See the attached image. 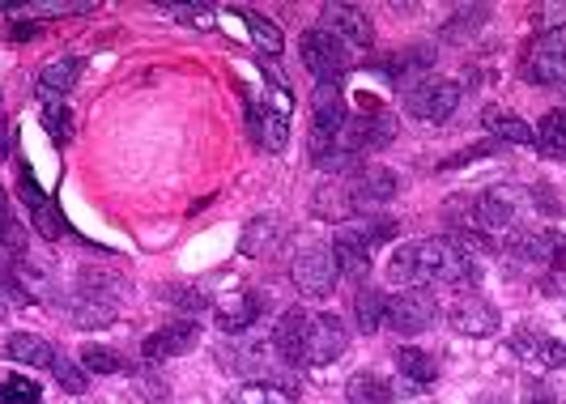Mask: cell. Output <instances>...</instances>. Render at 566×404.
Returning <instances> with one entry per match:
<instances>
[{
  "instance_id": "cell-1",
  "label": "cell",
  "mask_w": 566,
  "mask_h": 404,
  "mask_svg": "<svg viewBox=\"0 0 566 404\" xmlns=\"http://www.w3.org/2000/svg\"><path fill=\"white\" fill-rule=\"evenodd\" d=\"M260 73L269 77L273 89L248 98V132L264 153H277L285 145V132H290V89H285V77L269 60H260Z\"/></svg>"
},
{
  "instance_id": "cell-2",
  "label": "cell",
  "mask_w": 566,
  "mask_h": 404,
  "mask_svg": "<svg viewBox=\"0 0 566 404\" xmlns=\"http://www.w3.org/2000/svg\"><path fill=\"white\" fill-rule=\"evenodd\" d=\"M434 319H439V298L422 286H405L384 307V323L397 328L400 337H418L426 328H434Z\"/></svg>"
},
{
  "instance_id": "cell-3",
  "label": "cell",
  "mask_w": 566,
  "mask_h": 404,
  "mask_svg": "<svg viewBox=\"0 0 566 404\" xmlns=\"http://www.w3.org/2000/svg\"><path fill=\"white\" fill-rule=\"evenodd\" d=\"M298 52H303L307 73H315V82H345V73L354 68L349 47L340 43L337 34H328L324 26L307 30V34H303V43H298Z\"/></svg>"
},
{
  "instance_id": "cell-4",
  "label": "cell",
  "mask_w": 566,
  "mask_h": 404,
  "mask_svg": "<svg viewBox=\"0 0 566 404\" xmlns=\"http://www.w3.org/2000/svg\"><path fill=\"white\" fill-rule=\"evenodd\" d=\"M563 47H566L563 26L541 30L537 39L528 43V52H524V77H528L533 86H563V77H566Z\"/></svg>"
},
{
  "instance_id": "cell-5",
  "label": "cell",
  "mask_w": 566,
  "mask_h": 404,
  "mask_svg": "<svg viewBox=\"0 0 566 404\" xmlns=\"http://www.w3.org/2000/svg\"><path fill=\"white\" fill-rule=\"evenodd\" d=\"M345 349H349L345 319L333 316V311L307 316V332H303V366H328V362H337Z\"/></svg>"
},
{
  "instance_id": "cell-6",
  "label": "cell",
  "mask_w": 566,
  "mask_h": 404,
  "mask_svg": "<svg viewBox=\"0 0 566 404\" xmlns=\"http://www.w3.org/2000/svg\"><path fill=\"white\" fill-rule=\"evenodd\" d=\"M460 94L464 89L455 86V82H422V86L409 89L405 107H409V116L422 119V124H448L455 116V107H460Z\"/></svg>"
},
{
  "instance_id": "cell-7",
  "label": "cell",
  "mask_w": 566,
  "mask_h": 404,
  "mask_svg": "<svg viewBox=\"0 0 566 404\" xmlns=\"http://www.w3.org/2000/svg\"><path fill=\"white\" fill-rule=\"evenodd\" d=\"M337 277L340 268L333 261V247H312V252H303L294 261V286L307 298H328L337 289Z\"/></svg>"
},
{
  "instance_id": "cell-8",
  "label": "cell",
  "mask_w": 566,
  "mask_h": 404,
  "mask_svg": "<svg viewBox=\"0 0 566 404\" xmlns=\"http://www.w3.org/2000/svg\"><path fill=\"white\" fill-rule=\"evenodd\" d=\"M448 319H452V328L460 332V337H494V332H499V323H503L499 307H494L485 294H478V289L460 294Z\"/></svg>"
},
{
  "instance_id": "cell-9",
  "label": "cell",
  "mask_w": 566,
  "mask_h": 404,
  "mask_svg": "<svg viewBox=\"0 0 566 404\" xmlns=\"http://www.w3.org/2000/svg\"><path fill=\"white\" fill-rule=\"evenodd\" d=\"M319 26L337 34L345 47H370L375 43V22L358 4H324V22Z\"/></svg>"
},
{
  "instance_id": "cell-10",
  "label": "cell",
  "mask_w": 566,
  "mask_h": 404,
  "mask_svg": "<svg viewBox=\"0 0 566 404\" xmlns=\"http://www.w3.org/2000/svg\"><path fill=\"white\" fill-rule=\"evenodd\" d=\"M345 192L354 201V213L358 209H379V204H388L397 196V179H392L388 167H358L354 179L345 183Z\"/></svg>"
},
{
  "instance_id": "cell-11",
  "label": "cell",
  "mask_w": 566,
  "mask_h": 404,
  "mask_svg": "<svg viewBox=\"0 0 566 404\" xmlns=\"http://www.w3.org/2000/svg\"><path fill=\"white\" fill-rule=\"evenodd\" d=\"M200 345V328L197 323H167L158 328L154 337H145V362H170V358H184Z\"/></svg>"
},
{
  "instance_id": "cell-12",
  "label": "cell",
  "mask_w": 566,
  "mask_h": 404,
  "mask_svg": "<svg viewBox=\"0 0 566 404\" xmlns=\"http://www.w3.org/2000/svg\"><path fill=\"white\" fill-rule=\"evenodd\" d=\"M511 353L528 366V371H549V366H563V341L537 332V328H524L520 337H511Z\"/></svg>"
},
{
  "instance_id": "cell-13",
  "label": "cell",
  "mask_w": 566,
  "mask_h": 404,
  "mask_svg": "<svg viewBox=\"0 0 566 404\" xmlns=\"http://www.w3.org/2000/svg\"><path fill=\"white\" fill-rule=\"evenodd\" d=\"M434 64V47H400V52H384V56H375L367 68L375 73H384L392 86H405L409 77H418Z\"/></svg>"
},
{
  "instance_id": "cell-14",
  "label": "cell",
  "mask_w": 566,
  "mask_h": 404,
  "mask_svg": "<svg viewBox=\"0 0 566 404\" xmlns=\"http://www.w3.org/2000/svg\"><path fill=\"white\" fill-rule=\"evenodd\" d=\"M511 222H515V201L503 188H494V192L473 201V234H507Z\"/></svg>"
},
{
  "instance_id": "cell-15",
  "label": "cell",
  "mask_w": 566,
  "mask_h": 404,
  "mask_svg": "<svg viewBox=\"0 0 566 404\" xmlns=\"http://www.w3.org/2000/svg\"><path fill=\"white\" fill-rule=\"evenodd\" d=\"M370 256H375V247L367 243V231H363V226H345V231L333 238V261H337V268L349 273V277H367Z\"/></svg>"
},
{
  "instance_id": "cell-16",
  "label": "cell",
  "mask_w": 566,
  "mask_h": 404,
  "mask_svg": "<svg viewBox=\"0 0 566 404\" xmlns=\"http://www.w3.org/2000/svg\"><path fill=\"white\" fill-rule=\"evenodd\" d=\"M18 192H22V201H27L30 217H34V226H39V234H43V238H60V234H69V226H64V217L56 213L52 196H48L43 188H34L30 171L18 174Z\"/></svg>"
},
{
  "instance_id": "cell-17",
  "label": "cell",
  "mask_w": 566,
  "mask_h": 404,
  "mask_svg": "<svg viewBox=\"0 0 566 404\" xmlns=\"http://www.w3.org/2000/svg\"><path fill=\"white\" fill-rule=\"evenodd\" d=\"M303 332H307V311H303V307L285 311V316L273 323L269 345H273V353L282 358L285 366H303Z\"/></svg>"
},
{
  "instance_id": "cell-18",
  "label": "cell",
  "mask_w": 566,
  "mask_h": 404,
  "mask_svg": "<svg viewBox=\"0 0 566 404\" xmlns=\"http://www.w3.org/2000/svg\"><path fill=\"white\" fill-rule=\"evenodd\" d=\"M260 307H264L260 294H230V298H222V302L213 307V319H218V328H222L227 337H243L255 319H260Z\"/></svg>"
},
{
  "instance_id": "cell-19",
  "label": "cell",
  "mask_w": 566,
  "mask_h": 404,
  "mask_svg": "<svg viewBox=\"0 0 566 404\" xmlns=\"http://www.w3.org/2000/svg\"><path fill=\"white\" fill-rule=\"evenodd\" d=\"M82 56H56L52 64H43V73H39V94H43V103H52L60 94H69V89L82 82Z\"/></svg>"
},
{
  "instance_id": "cell-20",
  "label": "cell",
  "mask_w": 566,
  "mask_h": 404,
  "mask_svg": "<svg viewBox=\"0 0 566 404\" xmlns=\"http://www.w3.org/2000/svg\"><path fill=\"white\" fill-rule=\"evenodd\" d=\"M4 353L13 362H22V366H34V371H52V362H56V349L48 345L43 337H34V332H13L4 341Z\"/></svg>"
},
{
  "instance_id": "cell-21",
  "label": "cell",
  "mask_w": 566,
  "mask_h": 404,
  "mask_svg": "<svg viewBox=\"0 0 566 404\" xmlns=\"http://www.w3.org/2000/svg\"><path fill=\"white\" fill-rule=\"evenodd\" d=\"M397 371H400V379H405L409 387H430V383L439 379V362H434L426 349L400 345L397 349Z\"/></svg>"
},
{
  "instance_id": "cell-22",
  "label": "cell",
  "mask_w": 566,
  "mask_h": 404,
  "mask_svg": "<svg viewBox=\"0 0 566 404\" xmlns=\"http://www.w3.org/2000/svg\"><path fill=\"white\" fill-rule=\"evenodd\" d=\"M282 243V222L277 217H252L248 222V231H243V256H252V261H260V256H269L273 247Z\"/></svg>"
},
{
  "instance_id": "cell-23",
  "label": "cell",
  "mask_w": 566,
  "mask_h": 404,
  "mask_svg": "<svg viewBox=\"0 0 566 404\" xmlns=\"http://www.w3.org/2000/svg\"><path fill=\"white\" fill-rule=\"evenodd\" d=\"M485 132H490L499 145H533V128H528L520 116L499 111V107H490V111H485Z\"/></svg>"
},
{
  "instance_id": "cell-24",
  "label": "cell",
  "mask_w": 566,
  "mask_h": 404,
  "mask_svg": "<svg viewBox=\"0 0 566 404\" xmlns=\"http://www.w3.org/2000/svg\"><path fill=\"white\" fill-rule=\"evenodd\" d=\"M345 401L349 404H392V383L379 379L375 371H358L345 387Z\"/></svg>"
},
{
  "instance_id": "cell-25",
  "label": "cell",
  "mask_w": 566,
  "mask_h": 404,
  "mask_svg": "<svg viewBox=\"0 0 566 404\" xmlns=\"http://www.w3.org/2000/svg\"><path fill=\"white\" fill-rule=\"evenodd\" d=\"M230 13H234L243 26H252V39L260 43V47H264V52H269V56H282V30L273 26L269 18H260L255 9H243V4H234Z\"/></svg>"
},
{
  "instance_id": "cell-26",
  "label": "cell",
  "mask_w": 566,
  "mask_h": 404,
  "mask_svg": "<svg viewBox=\"0 0 566 404\" xmlns=\"http://www.w3.org/2000/svg\"><path fill=\"white\" fill-rule=\"evenodd\" d=\"M533 145H537L541 158H554V162H563L566 145H563V111H549V116L537 124V132H533Z\"/></svg>"
},
{
  "instance_id": "cell-27",
  "label": "cell",
  "mask_w": 566,
  "mask_h": 404,
  "mask_svg": "<svg viewBox=\"0 0 566 404\" xmlns=\"http://www.w3.org/2000/svg\"><path fill=\"white\" fill-rule=\"evenodd\" d=\"M39 119H43V128L52 132V141L64 145L73 137V107L64 103V98H52V103H43L39 107Z\"/></svg>"
},
{
  "instance_id": "cell-28",
  "label": "cell",
  "mask_w": 566,
  "mask_h": 404,
  "mask_svg": "<svg viewBox=\"0 0 566 404\" xmlns=\"http://www.w3.org/2000/svg\"><path fill=\"white\" fill-rule=\"evenodd\" d=\"M384 307H388V294H384V289H363V294H358V302H354V311H358V328H363V332H379V323H384Z\"/></svg>"
},
{
  "instance_id": "cell-29",
  "label": "cell",
  "mask_w": 566,
  "mask_h": 404,
  "mask_svg": "<svg viewBox=\"0 0 566 404\" xmlns=\"http://www.w3.org/2000/svg\"><path fill=\"white\" fill-rule=\"evenodd\" d=\"M234 404H294V387L285 383H248Z\"/></svg>"
},
{
  "instance_id": "cell-30",
  "label": "cell",
  "mask_w": 566,
  "mask_h": 404,
  "mask_svg": "<svg viewBox=\"0 0 566 404\" xmlns=\"http://www.w3.org/2000/svg\"><path fill=\"white\" fill-rule=\"evenodd\" d=\"M0 252H9V256H22V252H27V231L13 222L4 188H0Z\"/></svg>"
},
{
  "instance_id": "cell-31",
  "label": "cell",
  "mask_w": 566,
  "mask_h": 404,
  "mask_svg": "<svg viewBox=\"0 0 566 404\" xmlns=\"http://www.w3.org/2000/svg\"><path fill=\"white\" fill-rule=\"evenodd\" d=\"M0 404H43L39 383L27 375H4L0 379Z\"/></svg>"
},
{
  "instance_id": "cell-32",
  "label": "cell",
  "mask_w": 566,
  "mask_h": 404,
  "mask_svg": "<svg viewBox=\"0 0 566 404\" xmlns=\"http://www.w3.org/2000/svg\"><path fill=\"white\" fill-rule=\"evenodd\" d=\"M82 366L85 371H98V375H124V371H128V362H124L115 349H103V345H85Z\"/></svg>"
},
{
  "instance_id": "cell-33",
  "label": "cell",
  "mask_w": 566,
  "mask_h": 404,
  "mask_svg": "<svg viewBox=\"0 0 566 404\" xmlns=\"http://www.w3.org/2000/svg\"><path fill=\"white\" fill-rule=\"evenodd\" d=\"M52 371H56L60 387H64V392H73V396H82L85 387H90V379H85L82 366H73V362H69V358H60V353H56V362H52Z\"/></svg>"
},
{
  "instance_id": "cell-34",
  "label": "cell",
  "mask_w": 566,
  "mask_h": 404,
  "mask_svg": "<svg viewBox=\"0 0 566 404\" xmlns=\"http://www.w3.org/2000/svg\"><path fill=\"white\" fill-rule=\"evenodd\" d=\"M163 298H170V307H179V311H205L209 307V298L200 289H188V286H167Z\"/></svg>"
},
{
  "instance_id": "cell-35",
  "label": "cell",
  "mask_w": 566,
  "mask_h": 404,
  "mask_svg": "<svg viewBox=\"0 0 566 404\" xmlns=\"http://www.w3.org/2000/svg\"><path fill=\"white\" fill-rule=\"evenodd\" d=\"M9 302H27V294L18 286V268H9V261L0 256V311H4Z\"/></svg>"
},
{
  "instance_id": "cell-36",
  "label": "cell",
  "mask_w": 566,
  "mask_h": 404,
  "mask_svg": "<svg viewBox=\"0 0 566 404\" xmlns=\"http://www.w3.org/2000/svg\"><path fill=\"white\" fill-rule=\"evenodd\" d=\"M485 18H490V9H478V4H473V9H464L455 22H448L443 34H448V39H460V34H469V30H482Z\"/></svg>"
},
{
  "instance_id": "cell-37",
  "label": "cell",
  "mask_w": 566,
  "mask_h": 404,
  "mask_svg": "<svg viewBox=\"0 0 566 404\" xmlns=\"http://www.w3.org/2000/svg\"><path fill=\"white\" fill-rule=\"evenodd\" d=\"M167 13H175L179 22H192V26H200V30L213 26V9H209V4H170Z\"/></svg>"
},
{
  "instance_id": "cell-38",
  "label": "cell",
  "mask_w": 566,
  "mask_h": 404,
  "mask_svg": "<svg viewBox=\"0 0 566 404\" xmlns=\"http://www.w3.org/2000/svg\"><path fill=\"white\" fill-rule=\"evenodd\" d=\"M27 18H73V13H90V4H27Z\"/></svg>"
},
{
  "instance_id": "cell-39",
  "label": "cell",
  "mask_w": 566,
  "mask_h": 404,
  "mask_svg": "<svg viewBox=\"0 0 566 404\" xmlns=\"http://www.w3.org/2000/svg\"><path fill=\"white\" fill-rule=\"evenodd\" d=\"M537 209L541 213H554V217H558V213H563V204H558V192H554V188H537Z\"/></svg>"
},
{
  "instance_id": "cell-40",
  "label": "cell",
  "mask_w": 566,
  "mask_h": 404,
  "mask_svg": "<svg viewBox=\"0 0 566 404\" xmlns=\"http://www.w3.org/2000/svg\"><path fill=\"white\" fill-rule=\"evenodd\" d=\"M9 145H13V137H9V124H4V116H0V158L9 153Z\"/></svg>"
}]
</instances>
